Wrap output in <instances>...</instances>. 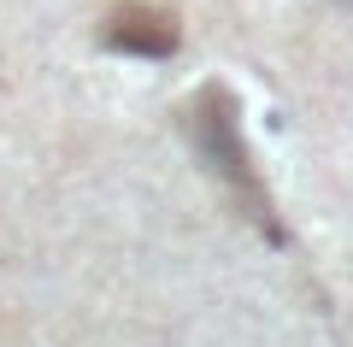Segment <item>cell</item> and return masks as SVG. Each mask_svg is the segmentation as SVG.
I'll return each mask as SVG.
<instances>
[{
    "label": "cell",
    "instance_id": "obj_1",
    "mask_svg": "<svg viewBox=\"0 0 353 347\" xmlns=\"http://www.w3.org/2000/svg\"><path fill=\"white\" fill-rule=\"evenodd\" d=\"M183 136L194 141V153L206 159V171L230 188V200L241 206V218H253L271 241H283V224L271 212V195H265L259 171H253V153L241 141V106L224 83H206L201 95L183 106Z\"/></svg>",
    "mask_w": 353,
    "mask_h": 347
},
{
    "label": "cell",
    "instance_id": "obj_2",
    "mask_svg": "<svg viewBox=\"0 0 353 347\" xmlns=\"http://www.w3.org/2000/svg\"><path fill=\"white\" fill-rule=\"evenodd\" d=\"M101 41L118 48V53L165 59V53L176 48V24H171V12H159V6H118V12L101 24Z\"/></svg>",
    "mask_w": 353,
    "mask_h": 347
},
{
    "label": "cell",
    "instance_id": "obj_3",
    "mask_svg": "<svg viewBox=\"0 0 353 347\" xmlns=\"http://www.w3.org/2000/svg\"><path fill=\"white\" fill-rule=\"evenodd\" d=\"M341 6H353V0H341Z\"/></svg>",
    "mask_w": 353,
    "mask_h": 347
}]
</instances>
